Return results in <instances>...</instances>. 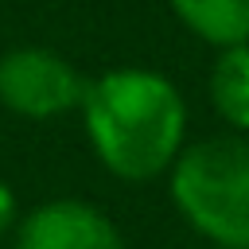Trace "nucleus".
Segmentation results:
<instances>
[{"label":"nucleus","instance_id":"obj_1","mask_svg":"<svg viewBox=\"0 0 249 249\" xmlns=\"http://www.w3.org/2000/svg\"><path fill=\"white\" fill-rule=\"evenodd\" d=\"M82 128L93 156L124 183L163 175L187 144V105L171 78L144 66H117L86 82Z\"/></svg>","mask_w":249,"mask_h":249},{"label":"nucleus","instance_id":"obj_2","mask_svg":"<svg viewBox=\"0 0 249 249\" xmlns=\"http://www.w3.org/2000/svg\"><path fill=\"white\" fill-rule=\"evenodd\" d=\"M175 210L206 241L249 249V136L218 132L183 144L167 167Z\"/></svg>","mask_w":249,"mask_h":249},{"label":"nucleus","instance_id":"obj_3","mask_svg":"<svg viewBox=\"0 0 249 249\" xmlns=\"http://www.w3.org/2000/svg\"><path fill=\"white\" fill-rule=\"evenodd\" d=\"M86 78L47 47H12L0 54V105L27 121H51L82 105Z\"/></svg>","mask_w":249,"mask_h":249},{"label":"nucleus","instance_id":"obj_4","mask_svg":"<svg viewBox=\"0 0 249 249\" xmlns=\"http://www.w3.org/2000/svg\"><path fill=\"white\" fill-rule=\"evenodd\" d=\"M16 249H124V237L93 202L51 198L16 222Z\"/></svg>","mask_w":249,"mask_h":249},{"label":"nucleus","instance_id":"obj_5","mask_svg":"<svg viewBox=\"0 0 249 249\" xmlns=\"http://www.w3.org/2000/svg\"><path fill=\"white\" fill-rule=\"evenodd\" d=\"M175 19L210 47L249 43V0H167Z\"/></svg>","mask_w":249,"mask_h":249},{"label":"nucleus","instance_id":"obj_6","mask_svg":"<svg viewBox=\"0 0 249 249\" xmlns=\"http://www.w3.org/2000/svg\"><path fill=\"white\" fill-rule=\"evenodd\" d=\"M206 89L214 113L233 132H249V43H233L214 54Z\"/></svg>","mask_w":249,"mask_h":249},{"label":"nucleus","instance_id":"obj_7","mask_svg":"<svg viewBox=\"0 0 249 249\" xmlns=\"http://www.w3.org/2000/svg\"><path fill=\"white\" fill-rule=\"evenodd\" d=\"M16 195H12V187L0 179V233H8L12 226H16Z\"/></svg>","mask_w":249,"mask_h":249}]
</instances>
